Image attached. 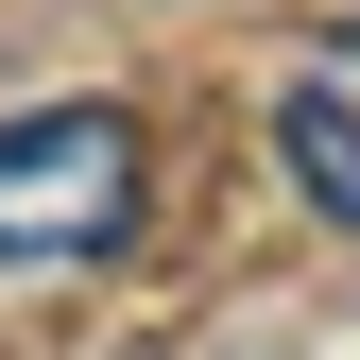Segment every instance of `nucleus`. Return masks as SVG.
Here are the masks:
<instances>
[{
    "label": "nucleus",
    "instance_id": "f257e3e1",
    "mask_svg": "<svg viewBox=\"0 0 360 360\" xmlns=\"http://www.w3.org/2000/svg\"><path fill=\"white\" fill-rule=\"evenodd\" d=\"M155 206V138L120 103H34L0 120V275H86Z\"/></svg>",
    "mask_w": 360,
    "mask_h": 360
},
{
    "label": "nucleus",
    "instance_id": "f03ea898",
    "mask_svg": "<svg viewBox=\"0 0 360 360\" xmlns=\"http://www.w3.org/2000/svg\"><path fill=\"white\" fill-rule=\"evenodd\" d=\"M275 155H292L309 223H360V34H309L275 69Z\"/></svg>",
    "mask_w": 360,
    "mask_h": 360
}]
</instances>
